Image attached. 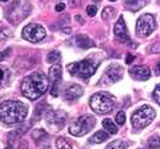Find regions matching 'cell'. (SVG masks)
I'll return each instance as SVG.
<instances>
[{
	"instance_id": "cell-1",
	"label": "cell",
	"mask_w": 160,
	"mask_h": 149,
	"mask_svg": "<svg viewBox=\"0 0 160 149\" xmlns=\"http://www.w3.org/2000/svg\"><path fill=\"white\" fill-rule=\"evenodd\" d=\"M27 116V107L21 101H2L0 104V121L6 125L21 123Z\"/></svg>"
},
{
	"instance_id": "cell-2",
	"label": "cell",
	"mask_w": 160,
	"mask_h": 149,
	"mask_svg": "<svg viewBox=\"0 0 160 149\" xmlns=\"http://www.w3.org/2000/svg\"><path fill=\"white\" fill-rule=\"evenodd\" d=\"M49 86V79L43 74H32L23 79L21 90L23 96L30 100L40 99L41 96L47 91Z\"/></svg>"
},
{
	"instance_id": "cell-3",
	"label": "cell",
	"mask_w": 160,
	"mask_h": 149,
	"mask_svg": "<svg viewBox=\"0 0 160 149\" xmlns=\"http://www.w3.org/2000/svg\"><path fill=\"white\" fill-rule=\"evenodd\" d=\"M116 99L108 92H96L90 97V107L94 112L105 115L112 111L115 107Z\"/></svg>"
},
{
	"instance_id": "cell-4",
	"label": "cell",
	"mask_w": 160,
	"mask_h": 149,
	"mask_svg": "<svg viewBox=\"0 0 160 149\" xmlns=\"http://www.w3.org/2000/svg\"><path fill=\"white\" fill-rule=\"evenodd\" d=\"M100 61H94L91 58L82 59L80 62H75L69 67V72L73 77H78L81 79H89L94 73L96 72V68L99 67Z\"/></svg>"
},
{
	"instance_id": "cell-5",
	"label": "cell",
	"mask_w": 160,
	"mask_h": 149,
	"mask_svg": "<svg viewBox=\"0 0 160 149\" xmlns=\"http://www.w3.org/2000/svg\"><path fill=\"white\" fill-rule=\"evenodd\" d=\"M155 117V111L154 108L149 105H144L140 108L136 110L132 115V118H131V122L133 125L134 128H138V129H142V128L148 127L153 120Z\"/></svg>"
},
{
	"instance_id": "cell-6",
	"label": "cell",
	"mask_w": 160,
	"mask_h": 149,
	"mask_svg": "<svg viewBox=\"0 0 160 149\" xmlns=\"http://www.w3.org/2000/svg\"><path fill=\"white\" fill-rule=\"evenodd\" d=\"M96 123V120L94 116L91 115H82L80 116L77 121H74L70 128H69V133L75 136V137H81L85 136L86 133H89Z\"/></svg>"
},
{
	"instance_id": "cell-7",
	"label": "cell",
	"mask_w": 160,
	"mask_h": 149,
	"mask_svg": "<svg viewBox=\"0 0 160 149\" xmlns=\"http://www.w3.org/2000/svg\"><path fill=\"white\" fill-rule=\"evenodd\" d=\"M46 28L40 23H28L22 30V37L23 40L32 43L41 42L46 37Z\"/></svg>"
},
{
	"instance_id": "cell-8",
	"label": "cell",
	"mask_w": 160,
	"mask_h": 149,
	"mask_svg": "<svg viewBox=\"0 0 160 149\" xmlns=\"http://www.w3.org/2000/svg\"><path fill=\"white\" fill-rule=\"evenodd\" d=\"M155 27H157V22H155L154 16L152 14H144L137 21L136 32L139 37H148L149 35L153 33Z\"/></svg>"
},
{
	"instance_id": "cell-9",
	"label": "cell",
	"mask_w": 160,
	"mask_h": 149,
	"mask_svg": "<svg viewBox=\"0 0 160 149\" xmlns=\"http://www.w3.org/2000/svg\"><path fill=\"white\" fill-rule=\"evenodd\" d=\"M122 77H123V68L120 64L113 63L111 64L106 69V72L103 73V75H102L100 80V84L101 85H111V84L121 80Z\"/></svg>"
},
{
	"instance_id": "cell-10",
	"label": "cell",
	"mask_w": 160,
	"mask_h": 149,
	"mask_svg": "<svg viewBox=\"0 0 160 149\" xmlns=\"http://www.w3.org/2000/svg\"><path fill=\"white\" fill-rule=\"evenodd\" d=\"M46 120L49 127L54 131H60L65 126L67 122V113L60 111V110H49L48 113L46 115Z\"/></svg>"
},
{
	"instance_id": "cell-11",
	"label": "cell",
	"mask_w": 160,
	"mask_h": 149,
	"mask_svg": "<svg viewBox=\"0 0 160 149\" xmlns=\"http://www.w3.org/2000/svg\"><path fill=\"white\" fill-rule=\"evenodd\" d=\"M49 80L52 82V90L51 95L57 97L59 95V84L62 82V67L59 64H54L49 69Z\"/></svg>"
},
{
	"instance_id": "cell-12",
	"label": "cell",
	"mask_w": 160,
	"mask_h": 149,
	"mask_svg": "<svg viewBox=\"0 0 160 149\" xmlns=\"http://www.w3.org/2000/svg\"><path fill=\"white\" fill-rule=\"evenodd\" d=\"M113 33H115V37L117 38L118 42H128L129 41V33H128L127 26H126L122 16H120V19L115 23Z\"/></svg>"
},
{
	"instance_id": "cell-13",
	"label": "cell",
	"mask_w": 160,
	"mask_h": 149,
	"mask_svg": "<svg viewBox=\"0 0 160 149\" xmlns=\"http://www.w3.org/2000/svg\"><path fill=\"white\" fill-rule=\"evenodd\" d=\"M129 75L136 80H148L152 75L150 69L145 65H137L129 69Z\"/></svg>"
},
{
	"instance_id": "cell-14",
	"label": "cell",
	"mask_w": 160,
	"mask_h": 149,
	"mask_svg": "<svg viewBox=\"0 0 160 149\" xmlns=\"http://www.w3.org/2000/svg\"><path fill=\"white\" fill-rule=\"evenodd\" d=\"M82 95V89L79 85H72L69 86L65 91H64V97L67 100H74L78 99Z\"/></svg>"
},
{
	"instance_id": "cell-15",
	"label": "cell",
	"mask_w": 160,
	"mask_h": 149,
	"mask_svg": "<svg viewBox=\"0 0 160 149\" xmlns=\"http://www.w3.org/2000/svg\"><path fill=\"white\" fill-rule=\"evenodd\" d=\"M147 5V1L145 0H127L124 2V7L129 11H138L142 7H144Z\"/></svg>"
},
{
	"instance_id": "cell-16",
	"label": "cell",
	"mask_w": 160,
	"mask_h": 149,
	"mask_svg": "<svg viewBox=\"0 0 160 149\" xmlns=\"http://www.w3.org/2000/svg\"><path fill=\"white\" fill-rule=\"evenodd\" d=\"M75 44L79 48H82V49H86V48H90V47L95 46V43L92 42L86 35H78L75 37Z\"/></svg>"
},
{
	"instance_id": "cell-17",
	"label": "cell",
	"mask_w": 160,
	"mask_h": 149,
	"mask_svg": "<svg viewBox=\"0 0 160 149\" xmlns=\"http://www.w3.org/2000/svg\"><path fill=\"white\" fill-rule=\"evenodd\" d=\"M106 139H108V133H106L105 131H99V132H96V133L89 139V142L92 143V144H100L102 142H105Z\"/></svg>"
},
{
	"instance_id": "cell-18",
	"label": "cell",
	"mask_w": 160,
	"mask_h": 149,
	"mask_svg": "<svg viewBox=\"0 0 160 149\" xmlns=\"http://www.w3.org/2000/svg\"><path fill=\"white\" fill-rule=\"evenodd\" d=\"M102 126H103V128L108 132V133H111V134H116L117 133V127L115 126V123L110 120V118H105L103 121H102Z\"/></svg>"
},
{
	"instance_id": "cell-19",
	"label": "cell",
	"mask_w": 160,
	"mask_h": 149,
	"mask_svg": "<svg viewBox=\"0 0 160 149\" xmlns=\"http://www.w3.org/2000/svg\"><path fill=\"white\" fill-rule=\"evenodd\" d=\"M105 149H127V143L121 139H117V141L111 142Z\"/></svg>"
},
{
	"instance_id": "cell-20",
	"label": "cell",
	"mask_w": 160,
	"mask_h": 149,
	"mask_svg": "<svg viewBox=\"0 0 160 149\" xmlns=\"http://www.w3.org/2000/svg\"><path fill=\"white\" fill-rule=\"evenodd\" d=\"M60 59V53L58 51H52L47 54V62L48 63H57Z\"/></svg>"
},
{
	"instance_id": "cell-21",
	"label": "cell",
	"mask_w": 160,
	"mask_h": 149,
	"mask_svg": "<svg viewBox=\"0 0 160 149\" xmlns=\"http://www.w3.org/2000/svg\"><path fill=\"white\" fill-rule=\"evenodd\" d=\"M46 137H48V134H47V132H46L44 129H35V131L32 132V138H33L36 142H38V141L46 138Z\"/></svg>"
},
{
	"instance_id": "cell-22",
	"label": "cell",
	"mask_w": 160,
	"mask_h": 149,
	"mask_svg": "<svg viewBox=\"0 0 160 149\" xmlns=\"http://www.w3.org/2000/svg\"><path fill=\"white\" fill-rule=\"evenodd\" d=\"M56 146H57L58 149H73L72 144L67 139H64V138H58L56 141Z\"/></svg>"
},
{
	"instance_id": "cell-23",
	"label": "cell",
	"mask_w": 160,
	"mask_h": 149,
	"mask_svg": "<svg viewBox=\"0 0 160 149\" xmlns=\"http://www.w3.org/2000/svg\"><path fill=\"white\" fill-rule=\"evenodd\" d=\"M148 147L150 149H155V148H159L160 147V138L158 136H155V137H152V138H149V141H148Z\"/></svg>"
},
{
	"instance_id": "cell-24",
	"label": "cell",
	"mask_w": 160,
	"mask_h": 149,
	"mask_svg": "<svg viewBox=\"0 0 160 149\" xmlns=\"http://www.w3.org/2000/svg\"><path fill=\"white\" fill-rule=\"evenodd\" d=\"M113 15H115V9H113V7L107 6V7H105L103 11H102V19H105V20L110 19V17L113 16Z\"/></svg>"
},
{
	"instance_id": "cell-25",
	"label": "cell",
	"mask_w": 160,
	"mask_h": 149,
	"mask_svg": "<svg viewBox=\"0 0 160 149\" xmlns=\"http://www.w3.org/2000/svg\"><path fill=\"white\" fill-rule=\"evenodd\" d=\"M10 37V31L8 28H1L0 30V43L5 42Z\"/></svg>"
},
{
	"instance_id": "cell-26",
	"label": "cell",
	"mask_w": 160,
	"mask_h": 149,
	"mask_svg": "<svg viewBox=\"0 0 160 149\" xmlns=\"http://www.w3.org/2000/svg\"><path fill=\"white\" fill-rule=\"evenodd\" d=\"M116 122H117L120 126L124 125V122H126V115H124L123 111H120V112L116 115Z\"/></svg>"
},
{
	"instance_id": "cell-27",
	"label": "cell",
	"mask_w": 160,
	"mask_h": 149,
	"mask_svg": "<svg viewBox=\"0 0 160 149\" xmlns=\"http://www.w3.org/2000/svg\"><path fill=\"white\" fill-rule=\"evenodd\" d=\"M86 12H88V15H89L90 17H94V16L98 14V7H96L95 5H89V6L86 7Z\"/></svg>"
},
{
	"instance_id": "cell-28",
	"label": "cell",
	"mask_w": 160,
	"mask_h": 149,
	"mask_svg": "<svg viewBox=\"0 0 160 149\" xmlns=\"http://www.w3.org/2000/svg\"><path fill=\"white\" fill-rule=\"evenodd\" d=\"M153 96H154V100H155V102L158 104L160 106V84L159 85H157L155 87V90H154V94H153Z\"/></svg>"
},
{
	"instance_id": "cell-29",
	"label": "cell",
	"mask_w": 160,
	"mask_h": 149,
	"mask_svg": "<svg viewBox=\"0 0 160 149\" xmlns=\"http://www.w3.org/2000/svg\"><path fill=\"white\" fill-rule=\"evenodd\" d=\"M149 53H160V42L154 43L149 47Z\"/></svg>"
},
{
	"instance_id": "cell-30",
	"label": "cell",
	"mask_w": 160,
	"mask_h": 149,
	"mask_svg": "<svg viewBox=\"0 0 160 149\" xmlns=\"http://www.w3.org/2000/svg\"><path fill=\"white\" fill-rule=\"evenodd\" d=\"M64 9H65V4H63V2H58V4L56 5V11H57V12H62Z\"/></svg>"
},
{
	"instance_id": "cell-31",
	"label": "cell",
	"mask_w": 160,
	"mask_h": 149,
	"mask_svg": "<svg viewBox=\"0 0 160 149\" xmlns=\"http://www.w3.org/2000/svg\"><path fill=\"white\" fill-rule=\"evenodd\" d=\"M80 4V0H69V5L72 6V7H75V6H78Z\"/></svg>"
},
{
	"instance_id": "cell-32",
	"label": "cell",
	"mask_w": 160,
	"mask_h": 149,
	"mask_svg": "<svg viewBox=\"0 0 160 149\" xmlns=\"http://www.w3.org/2000/svg\"><path fill=\"white\" fill-rule=\"evenodd\" d=\"M133 59H134V56H132V54H128V56H127V59H126V63L131 64L132 62H133Z\"/></svg>"
},
{
	"instance_id": "cell-33",
	"label": "cell",
	"mask_w": 160,
	"mask_h": 149,
	"mask_svg": "<svg viewBox=\"0 0 160 149\" xmlns=\"http://www.w3.org/2000/svg\"><path fill=\"white\" fill-rule=\"evenodd\" d=\"M154 74H155V75H160V62L157 64L155 68H154Z\"/></svg>"
},
{
	"instance_id": "cell-34",
	"label": "cell",
	"mask_w": 160,
	"mask_h": 149,
	"mask_svg": "<svg viewBox=\"0 0 160 149\" xmlns=\"http://www.w3.org/2000/svg\"><path fill=\"white\" fill-rule=\"evenodd\" d=\"M2 80H4V72L0 69V84L2 83Z\"/></svg>"
},
{
	"instance_id": "cell-35",
	"label": "cell",
	"mask_w": 160,
	"mask_h": 149,
	"mask_svg": "<svg viewBox=\"0 0 160 149\" xmlns=\"http://www.w3.org/2000/svg\"><path fill=\"white\" fill-rule=\"evenodd\" d=\"M19 149H28V148H27V144H26V143H21Z\"/></svg>"
},
{
	"instance_id": "cell-36",
	"label": "cell",
	"mask_w": 160,
	"mask_h": 149,
	"mask_svg": "<svg viewBox=\"0 0 160 149\" xmlns=\"http://www.w3.org/2000/svg\"><path fill=\"white\" fill-rule=\"evenodd\" d=\"M63 32H65V33H70V28H69V27H63Z\"/></svg>"
},
{
	"instance_id": "cell-37",
	"label": "cell",
	"mask_w": 160,
	"mask_h": 149,
	"mask_svg": "<svg viewBox=\"0 0 160 149\" xmlns=\"http://www.w3.org/2000/svg\"><path fill=\"white\" fill-rule=\"evenodd\" d=\"M5 56H6V53H0V61H1V59H4V57H5Z\"/></svg>"
},
{
	"instance_id": "cell-38",
	"label": "cell",
	"mask_w": 160,
	"mask_h": 149,
	"mask_svg": "<svg viewBox=\"0 0 160 149\" xmlns=\"http://www.w3.org/2000/svg\"><path fill=\"white\" fill-rule=\"evenodd\" d=\"M75 19H77V20H78L80 23H82V20H81V17H80V16H75Z\"/></svg>"
},
{
	"instance_id": "cell-39",
	"label": "cell",
	"mask_w": 160,
	"mask_h": 149,
	"mask_svg": "<svg viewBox=\"0 0 160 149\" xmlns=\"http://www.w3.org/2000/svg\"><path fill=\"white\" fill-rule=\"evenodd\" d=\"M131 47H134V48H136V47H137V43H131Z\"/></svg>"
},
{
	"instance_id": "cell-40",
	"label": "cell",
	"mask_w": 160,
	"mask_h": 149,
	"mask_svg": "<svg viewBox=\"0 0 160 149\" xmlns=\"http://www.w3.org/2000/svg\"><path fill=\"white\" fill-rule=\"evenodd\" d=\"M6 149H14V148H12L11 146H8V147H6Z\"/></svg>"
},
{
	"instance_id": "cell-41",
	"label": "cell",
	"mask_w": 160,
	"mask_h": 149,
	"mask_svg": "<svg viewBox=\"0 0 160 149\" xmlns=\"http://www.w3.org/2000/svg\"><path fill=\"white\" fill-rule=\"evenodd\" d=\"M94 1H96V2H99V1H101V0H94Z\"/></svg>"
},
{
	"instance_id": "cell-42",
	"label": "cell",
	"mask_w": 160,
	"mask_h": 149,
	"mask_svg": "<svg viewBox=\"0 0 160 149\" xmlns=\"http://www.w3.org/2000/svg\"><path fill=\"white\" fill-rule=\"evenodd\" d=\"M0 1H4V2H5V1H8V0H0Z\"/></svg>"
},
{
	"instance_id": "cell-43",
	"label": "cell",
	"mask_w": 160,
	"mask_h": 149,
	"mask_svg": "<svg viewBox=\"0 0 160 149\" xmlns=\"http://www.w3.org/2000/svg\"><path fill=\"white\" fill-rule=\"evenodd\" d=\"M110 1H116V0H110Z\"/></svg>"
},
{
	"instance_id": "cell-44",
	"label": "cell",
	"mask_w": 160,
	"mask_h": 149,
	"mask_svg": "<svg viewBox=\"0 0 160 149\" xmlns=\"http://www.w3.org/2000/svg\"><path fill=\"white\" fill-rule=\"evenodd\" d=\"M159 2H160V0H159Z\"/></svg>"
}]
</instances>
